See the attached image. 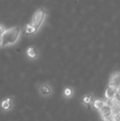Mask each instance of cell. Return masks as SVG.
I'll return each instance as SVG.
<instances>
[{
    "mask_svg": "<svg viewBox=\"0 0 120 121\" xmlns=\"http://www.w3.org/2000/svg\"><path fill=\"white\" fill-rule=\"evenodd\" d=\"M1 42H2V35H0V45H1Z\"/></svg>",
    "mask_w": 120,
    "mask_h": 121,
    "instance_id": "ac0fdd59",
    "label": "cell"
},
{
    "mask_svg": "<svg viewBox=\"0 0 120 121\" xmlns=\"http://www.w3.org/2000/svg\"><path fill=\"white\" fill-rule=\"evenodd\" d=\"M26 54H27V56L30 59H36L37 56H38V50H37L36 48H35V47L30 46L27 49V50H26Z\"/></svg>",
    "mask_w": 120,
    "mask_h": 121,
    "instance_id": "8fae6325",
    "label": "cell"
},
{
    "mask_svg": "<svg viewBox=\"0 0 120 121\" xmlns=\"http://www.w3.org/2000/svg\"><path fill=\"white\" fill-rule=\"evenodd\" d=\"M112 116V115H111ZM111 116H105V117H100L101 121H112V117Z\"/></svg>",
    "mask_w": 120,
    "mask_h": 121,
    "instance_id": "9a60e30c",
    "label": "cell"
},
{
    "mask_svg": "<svg viewBox=\"0 0 120 121\" xmlns=\"http://www.w3.org/2000/svg\"><path fill=\"white\" fill-rule=\"evenodd\" d=\"M45 11L44 8H40L34 13L33 17H32V25L35 27V28L38 29L40 26V25L42 24L44 19H45Z\"/></svg>",
    "mask_w": 120,
    "mask_h": 121,
    "instance_id": "3957f363",
    "label": "cell"
},
{
    "mask_svg": "<svg viewBox=\"0 0 120 121\" xmlns=\"http://www.w3.org/2000/svg\"><path fill=\"white\" fill-rule=\"evenodd\" d=\"M1 109L3 111L8 112L10 111L13 108V100L11 97H7L4 98L1 102Z\"/></svg>",
    "mask_w": 120,
    "mask_h": 121,
    "instance_id": "5b68a950",
    "label": "cell"
},
{
    "mask_svg": "<svg viewBox=\"0 0 120 121\" xmlns=\"http://www.w3.org/2000/svg\"><path fill=\"white\" fill-rule=\"evenodd\" d=\"M118 91H120V86H119V88H118Z\"/></svg>",
    "mask_w": 120,
    "mask_h": 121,
    "instance_id": "d6986e66",
    "label": "cell"
},
{
    "mask_svg": "<svg viewBox=\"0 0 120 121\" xmlns=\"http://www.w3.org/2000/svg\"><path fill=\"white\" fill-rule=\"evenodd\" d=\"M108 86H114L118 89L120 86V72L119 71H116V72L113 73L110 76L109 81V85Z\"/></svg>",
    "mask_w": 120,
    "mask_h": 121,
    "instance_id": "277c9868",
    "label": "cell"
},
{
    "mask_svg": "<svg viewBox=\"0 0 120 121\" xmlns=\"http://www.w3.org/2000/svg\"><path fill=\"white\" fill-rule=\"evenodd\" d=\"M105 105H106L105 100H102V99H95V100H94V102H93L92 106L94 107L96 110L99 111V110H101Z\"/></svg>",
    "mask_w": 120,
    "mask_h": 121,
    "instance_id": "30bf717a",
    "label": "cell"
},
{
    "mask_svg": "<svg viewBox=\"0 0 120 121\" xmlns=\"http://www.w3.org/2000/svg\"><path fill=\"white\" fill-rule=\"evenodd\" d=\"M117 91L118 89L116 87L112 86H108L105 91H104V97L106 100H114Z\"/></svg>",
    "mask_w": 120,
    "mask_h": 121,
    "instance_id": "52a82bcc",
    "label": "cell"
},
{
    "mask_svg": "<svg viewBox=\"0 0 120 121\" xmlns=\"http://www.w3.org/2000/svg\"><path fill=\"white\" fill-rule=\"evenodd\" d=\"M36 30H37V28H35L33 25L27 24V26H26V34H27V35H32V34L35 33Z\"/></svg>",
    "mask_w": 120,
    "mask_h": 121,
    "instance_id": "7c38bea8",
    "label": "cell"
},
{
    "mask_svg": "<svg viewBox=\"0 0 120 121\" xmlns=\"http://www.w3.org/2000/svg\"><path fill=\"white\" fill-rule=\"evenodd\" d=\"M114 113V110L109 106V105H105L101 110H99V114L100 117H105V116H111Z\"/></svg>",
    "mask_w": 120,
    "mask_h": 121,
    "instance_id": "9c48e42d",
    "label": "cell"
},
{
    "mask_svg": "<svg viewBox=\"0 0 120 121\" xmlns=\"http://www.w3.org/2000/svg\"><path fill=\"white\" fill-rule=\"evenodd\" d=\"M95 100V98L94 95H93L92 93H87V94L84 95V96H82V98L81 99V101H82V103L84 105H86L87 108H90Z\"/></svg>",
    "mask_w": 120,
    "mask_h": 121,
    "instance_id": "8992f818",
    "label": "cell"
},
{
    "mask_svg": "<svg viewBox=\"0 0 120 121\" xmlns=\"http://www.w3.org/2000/svg\"><path fill=\"white\" fill-rule=\"evenodd\" d=\"M38 93L41 97L44 98H48L53 96L54 94V88L50 83L44 82L39 85L38 87Z\"/></svg>",
    "mask_w": 120,
    "mask_h": 121,
    "instance_id": "7a4b0ae2",
    "label": "cell"
},
{
    "mask_svg": "<svg viewBox=\"0 0 120 121\" xmlns=\"http://www.w3.org/2000/svg\"><path fill=\"white\" fill-rule=\"evenodd\" d=\"M114 102H115V104L116 105H120V91H118L117 92H116V94H115V96H114Z\"/></svg>",
    "mask_w": 120,
    "mask_h": 121,
    "instance_id": "4fadbf2b",
    "label": "cell"
},
{
    "mask_svg": "<svg viewBox=\"0 0 120 121\" xmlns=\"http://www.w3.org/2000/svg\"><path fill=\"white\" fill-rule=\"evenodd\" d=\"M74 95H75V90L72 86H66L62 90V97L64 99H67V100L72 99Z\"/></svg>",
    "mask_w": 120,
    "mask_h": 121,
    "instance_id": "ba28073f",
    "label": "cell"
},
{
    "mask_svg": "<svg viewBox=\"0 0 120 121\" xmlns=\"http://www.w3.org/2000/svg\"><path fill=\"white\" fill-rule=\"evenodd\" d=\"M111 117H112V121H120V112L113 113Z\"/></svg>",
    "mask_w": 120,
    "mask_h": 121,
    "instance_id": "5bb4252c",
    "label": "cell"
},
{
    "mask_svg": "<svg viewBox=\"0 0 120 121\" xmlns=\"http://www.w3.org/2000/svg\"><path fill=\"white\" fill-rule=\"evenodd\" d=\"M21 33V27L15 26L9 28L4 31L2 35L1 46L5 47L8 45H12L17 41Z\"/></svg>",
    "mask_w": 120,
    "mask_h": 121,
    "instance_id": "6da1fadb",
    "label": "cell"
},
{
    "mask_svg": "<svg viewBox=\"0 0 120 121\" xmlns=\"http://www.w3.org/2000/svg\"><path fill=\"white\" fill-rule=\"evenodd\" d=\"M4 31H5V30H4V28H3V26L2 25H0V35H3Z\"/></svg>",
    "mask_w": 120,
    "mask_h": 121,
    "instance_id": "2e32d148",
    "label": "cell"
},
{
    "mask_svg": "<svg viewBox=\"0 0 120 121\" xmlns=\"http://www.w3.org/2000/svg\"><path fill=\"white\" fill-rule=\"evenodd\" d=\"M117 109H118V112H120V105H117Z\"/></svg>",
    "mask_w": 120,
    "mask_h": 121,
    "instance_id": "e0dca14e",
    "label": "cell"
}]
</instances>
